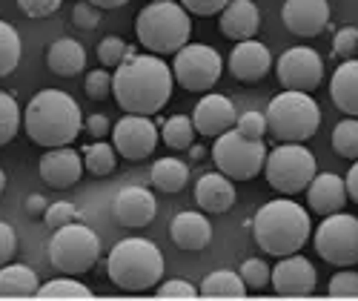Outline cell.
<instances>
[{"label":"cell","instance_id":"cell-43","mask_svg":"<svg viewBox=\"0 0 358 301\" xmlns=\"http://www.w3.org/2000/svg\"><path fill=\"white\" fill-rule=\"evenodd\" d=\"M227 4H229V0H181V6H184L189 15H198V18L221 15Z\"/></svg>","mask_w":358,"mask_h":301},{"label":"cell","instance_id":"cell-20","mask_svg":"<svg viewBox=\"0 0 358 301\" xmlns=\"http://www.w3.org/2000/svg\"><path fill=\"white\" fill-rule=\"evenodd\" d=\"M307 204L315 216H330V213H338L347 204V184L344 178L333 175V172H315V178L307 184Z\"/></svg>","mask_w":358,"mask_h":301},{"label":"cell","instance_id":"cell-1","mask_svg":"<svg viewBox=\"0 0 358 301\" xmlns=\"http://www.w3.org/2000/svg\"><path fill=\"white\" fill-rule=\"evenodd\" d=\"M172 69L161 55H127L115 66L112 92L124 112L132 115H155L172 98Z\"/></svg>","mask_w":358,"mask_h":301},{"label":"cell","instance_id":"cell-45","mask_svg":"<svg viewBox=\"0 0 358 301\" xmlns=\"http://www.w3.org/2000/svg\"><path fill=\"white\" fill-rule=\"evenodd\" d=\"M72 20H75L78 29H95V26L101 23V9L92 6L89 0H83V4H78V6L72 9Z\"/></svg>","mask_w":358,"mask_h":301},{"label":"cell","instance_id":"cell-50","mask_svg":"<svg viewBox=\"0 0 358 301\" xmlns=\"http://www.w3.org/2000/svg\"><path fill=\"white\" fill-rule=\"evenodd\" d=\"M89 4L98 6V9H121L129 4V0H89Z\"/></svg>","mask_w":358,"mask_h":301},{"label":"cell","instance_id":"cell-8","mask_svg":"<svg viewBox=\"0 0 358 301\" xmlns=\"http://www.w3.org/2000/svg\"><path fill=\"white\" fill-rule=\"evenodd\" d=\"M315 172H318L315 155L301 144H281V146L270 149L266 161H264L266 184L284 195H295V192L307 190Z\"/></svg>","mask_w":358,"mask_h":301},{"label":"cell","instance_id":"cell-12","mask_svg":"<svg viewBox=\"0 0 358 301\" xmlns=\"http://www.w3.org/2000/svg\"><path fill=\"white\" fill-rule=\"evenodd\" d=\"M112 146H115V153L127 161H143L152 155L158 146V124H152L149 115L127 112L112 127Z\"/></svg>","mask_w":358,"mask_h":301},{"label":"cell","instance_id":"cell-52","mask_svg":"<svg viewBox=\"0 0 358 301\" xmlns=\"http://www.w3.org/2000/svg\"><path fill=\"white\" fill-rule=\"evenodd\" d=\"M3 190H6V172L0 169V195H3Z\"/></svg>","mask_w":358,"mask_h":301},{"label":"cell","instance_id":"cell-47","mask_svg":"<svg viewBox=\"0 0 358 301\" xmlns=\"http://www.w3.org/2000/svg\"><path fill=\"white\" fill-rule=\"evenodd\" d=\"M86 130H89V135H92L95 141H103V138L112 132V120H109L106 115L95 112V115H89V118H86Z\"/></svg>","mask_w":358,"mask_h":301},{"label":"cell","instance_id":"cell-36","mask_svg":"<svg viewBox=\"0 0 358 301\" xmlns=\"http://www.w3.org/2000/svg\"><path fill=\"white\" fill-rule=\"evenodd\" d=\"M333 298H358V270H338V273L330 279V287H327Z\"/></svg>","mask_w":358,"mask_h":301},{"label":"cell","instance_id":"cell-48","mask_svg":"<svg viewBox=\"0 0 358 301\" xmlns=\"http://www.w3.org/2000/svg\"><path fill=\"white\" fill-rule=\"evenodd\" d=\"M46 195H29L26 198V213L32 216V218H43V213H46Z\"/></svg>","mask_w":358,"mask_h":301},{"label":"cell","instance_id":"cell-51","mask_svg":"<svg viewBox=\"0 0 358 301\" xmlns=\"http://www.w3.org/2000/svg\"><path fill=\"white\" fill-rule=\"evenodd\" d=\"M189 149H192V153H189L192 161H201V158H203V146H189Z\"/></svg>","mask_w":358,"mask_h":301},{"label":"cell","instance_id":"cell-46","mask_svg":"<svg viewBox=\"0 0 358 301\" xmlns=\"http://www.w3.org/2000/svg\"><path fill=\"white\" fill-rule=\"evenodd\" d=\"M15 253H17V235L6 221H0V267L9 264Z\"/></svg>","mask_w":358,"mask_h":301},{"label":"cell","instance_id":"cell-25","mask_svg":"<svg viewBox=\"0 0 358 301\" xmlns=\"http://www.w3.org/2000/svg\"><path fill=\"white\" fill-rule=\"evenodd\" d=\"M46 64L55 75H61V78H75L83 72L86 66V49L72 41V38H61V41H55L46 52Z\"/></svg>","mask_w":358,"mask_h":301},{"label":"cell","instance_id":"cell-19","mask_svg":"<svg viewBox=\"0 0 358 301\" xmlns=\"http://www.w3.org/2000/svg\"><path fill=\"white\" fill-rule=\"evenodd\" d=\"M273 69V55L261 41H238V46L229 55V72L241 83H258Z\"/></svg>","mask_w":358,"mask_h":301},{"label":"cell","instance_id":"cell-44","mask_svg":"<svg viewBox=\"0 0 358 301\" xmlns=\"http://www.w3.org/2000/svg\"><path fill=\"white\" fill-rule=\"evenodd\" d=\"M198 290L187 279H169L158 287V298H195Z\"/></svg>","mask_w":358,"mask_h":301},{"label":"cell","instance_id":"cell-22","mask_svg":"<svg viewBox=\"0 0 358 301\" xmlns=\"http://www.w3.org/2000/svg\"><path fill=\"white\" fill-rule=\"evenodd\" d=\"M221 35L229 41H250L261 26V12L252 0H229L221 12Z\"/></svg>","mask_w":358,"mask_h":301},{"label":"cell","instance_id":"cell-37","mask_svg":"<svg viewBox=\"0 0 358 301\" xmlns=\"http://www.w3.org/2000/svg\"><path fill=\"white\" fill-rule=\"evenodd\" d=\"M238 276L244 279L247 290L250 287L252 290H261V287L270 284V267H266V261H261V258H247L241 264V270H238Z\"/></svg>","mask_w":358,"mask_h":301},{"label":"cell","instance_id":"cell-4","mask_svg":"<svg viewBox=\"0 0 358 301\" xmlns=\"http://www.w3.org/2000/svg\"><path fill=\"white\" fill-rule=\"evenodd\" d=\"M164 253L149 238H124L106 255V276L127 293H143L158 287L164 276Z\"/></svg>","mask_w":358,"mask_h":301},{"label":"cell","instance_id":"cell-29","mask_svg":"<svg viewBox=\"0 0 358 301\" xmlns=\"http://www.w3.org/2000/svg\"><path fill=\"white\" fill-rule=\"evenodd\" d=\"M115 164H117V153H115V146L106 144V141H95V144H89L83 149V169L98 175V178L112 175Z\"/></svg>","mask_w":358,"mask_h":301},{"label":"cell","instance_id":"cell-17","mask_svg":"<svg viewBox=\"0 0 358 301\" xmlns=\"http://www.w3.org/2000/svg\"><path fill=\"white\" fill-rule=\"evenodd\" d=\"M235 106L227 95H218V92H206L198 104H195V112H192V127L198 135L203 138H218L224 135L227 130L235 127Z\"/></svg>","mask_w":358,"mask_h":301},{"label":"cell","instance_id":"cell-41","mask_svg":"<svg viewBox=\"0 0 358 301\" xmlns=\"http://www.w3.org/2000/svg\"><path fill=\"white\" fill-rule=\"evenodd\" d=\"M333 52L336 57H352L358 52V26H344L333 38Z\"/></svg>","mask_w":358,"mask_h":301},{"label":"cell","instance_id":"cell-27","mask_svg":"<svg viewBox=\"0 0 358 301\" xmlns=\"http://www.w3.org/2000/svg\"><path fill=\"white\" fill-rule=\"evenodd\" d=\"M149 178H152V187L158 192H181L187 187L189 181V167L181 161V158H161L152 164V169H149Z\"/></svg>","mask_w":358,"mask_h":301},{"label":"cell","instance_id":"cell-3","mask_svg":"<svg viewBox=\"0 0 358 301\" xmlns=\"http://www.w3.org/2000/svg\"><path fill=\"white\" fill-rule=\"evenodd\" d=\"M252 235L266 255L281 258V255L298 253L307 244L313 235V221L301 204H295L289 198H275V201H266L255 213Z\"/></svg>","mask_w":358,"mask_h":301},{"label":"cell","instance_id":"cell-33","mask_svg":"<svg viewBox=\"0 0 358 301\" xmlns=\"http://www.w3.org/2000/svg\"><path fill=\"white\" fill-rule=\"evenodd\" d=\"M333 149L336 155L358 161V118H344L333 130Z\"/></svg>","mask_w":358,"mask_h":301},{"label":"cell","instance_id":"cell-11","mask_svg":"<svg viewBox=\"0 0 358 301\" xmlns=\"http://www.w3.org/2000/svg\"><path fill=\"white\" fill-rule=\"evenodd\" d=\"M315 253L333 267L358 264V218L347 213H330L315 230Z\"/></svg>","mask_w":358,"mask_h":301},{"label":"cell","instance_id":"cell-38","mask_svg":"<svg viewBox=\"0 0 358 301\" xmlns=\"http://www.w3.org/2000/svg\"><path fill=\"white\" fill-rule=\"evenodd\" d=\"M83 92H86V98H92V101H103V98L112 95V75L106 72V66L86 75V80H83Z\"/></svg>","mask_w":358,"mask_h":301},{"label":"cell","instance_id":"cell-35","mask_svg":"<svg viewBox=\"0 0 358 301\" xmlns=\"http://www.w3.org/2000/svg\"><path fill=\"white\" fill-rule=\"evenodd\" d=\"M127 55H135V49H132L129 43H124L121 38H115V35H112V38H103V41L98 43V57H101V64H103L106 69L117 66Z\"/></svg>","mask_w":358,"mask_h":301},{"label":"cell","instance_id":"cell-23","mask_svg":"<svg viewBox=\"0 0 358 301\" xmlns=\"http://www.w3.org/2000/svg\"><path fill=\"white\" fill-rule=\"evenodd\" d=\"M235 184L224 172H206L195 184V201L203 213H227L235 204Z\"/></svg>","mask_w":358,"mask_h":301},{"label":"cell","instance_id":"cell-40","mask_svg":"<svg viewBox=\"0 0 358 301\" xmlns=\"http://www.w3.org/2000/svg\"><path fill=\"white\" fill-rule=\"evenodd\" d=\"M235 130L241 132V135H247V138H264L266 135V115L264 112H255V109L241 112V115L235 118Z\"/></svg>","mask_w":358,"mask_h":301},{"label":"cell","instance_id":"cell-18","mask_svg":"<svg viewBox=\"0 0 358 301\" xmlns=\"http://www.w3.org/2000/svg\"><path fill=\"white\" fill-rule=\"evenodd\" d=\"M38 169H41V178L52 190H66L72 184H78L80 175L86 172L83 169V155H78L75 149H66V146H52L41 155L38 161Z\"/></svg>","mask_w":358,"mask_h":301},{"label":"cell","instance_id":"cell-2","mask_svg":"<svg viewBox=\"0 0 358 301\" xmlns=\"http://www.w3.org/2000/svg\"><path fill=\"white\" fill-rule=\"evenodd\" d=\"M23 130L38 146H69L83 130V115L75 98L64 89H41L26 104Z\"/></svg>","mask_w":358,"mask_h":301},{"label":"cell","instance_id":"cell-13","mask_svg":"<svg viewBox=\"0 0 358 301\" xmlns=\"http://www.w3.org/2000/svg\"><path fill=\"white\" fill-rule=\"evenodd\" d=\"M275 72L287 89L313 92L324 80V60L313 46H292L278 57Z\"/></svg>","mask_w":358,"mask_h":301},{"label":"cell","instance_id":"cell-5","mask_svg":"<svg viewBox=\"0 0 358 301\" xmlns=\"http://www.w3.org/2000/svg\"><path fill=\"white\" fill-rule=\"evenodd\" d=\"M135 35L141 46L152 55H175L189 43L192 18L175 0H152L135 18Z\"/></svg>","mask_w":358,"mask_h":301},{"label":"cell","instance_id":"cell-21","mask_svg":"<svg viewBox=\"0 0 358 301\" xmlns=\"http://www.w3.org/2000/svg\"><path fill=\"white\" fill-rule=\"evenodd\" d=\"M169 235L172 241L181 250H189V253H198L203 247H210L213 241V224L203 213H195V209H184L178 213L169 224Z\"/></svg>","mask_w":358,"mask_h":301},{"label":"cell","instance_id":"cell-32","mask_svg":"<svg viewBox=\"0 0 358 301\" xmlns=\"http://www.w3.org/2000/svg\"><path fill=\"white\" fill-rule=\"evenodd\" d=\"M35 295L38 298H80V301H86V298H92V290L80 284L75 276H64V279H52V281L41 284Z\"/></svg>","mask_w":358,"mask_h":301},{"label":"cell","instance_id":"cell-10","mask_svg":"<svg viewBox=\"0 0 358 301\" xmlns=\"http://www.w3.org/2000/svg\"><path fill=\"white\" fill-rule=\"evenodd\" d=\"M224 60L218 49L206 43H187L175 52L172 64V78L181 83L187 92H210V89L221 80Z\"/></svg>","mask_w":358,"mask_h":301},{"label":"cell","instance_id":"cell-31","mask_svg":"<svg viewBox=\"0 0 358 301\" xmlns=\"http://www.w3.org/2000/svg\"><path fill=\"white\" fill-rule=\"evenodd\" d=\"M161 138L169 149H189L195 141V127H192V118L187 115H172L161 124Z\"/></svg>","mask_w":358,"mask_h":301},{"label":"cell","instance_id":"cell-7","mask_svg":"<svg viewBox=\"0 0 358 301\" xmlns=\"http://www.w3.org/2000/svg\"><path fill=\"white\" fill-rule=\"evenodd\" d=\"M101 258V241L92 227L86 224H64L52 230L49 241V261L57 273L64 276H83L89 273Z\"/></svg>","mask_w":358,"mask_h":301},{"label":"cell","instance_id":"cell-24","mask_svg":"<svg viewBox=\"0 0 358 301\" xmlns=\"http://www.w3.org/2000/svg\"><path fill=\"white\" fill-rule=\"evenodd\" d=\"M330 98L344 115L358 118V60L355 57H347L344 64H338V69L333 72Z\"/></svg>","mask_w":358,"mask_h":301},{"label":"cell","instance_id":"cell-28","mask_svg":"<svg viewBox=\"0 0 358 301\" xmlns=\"http://www.w3.org/2000/svg\"><path fill=\"white\" fill-rule=\"evenodd\" d=\"M198 295H203V298H244L247 284L238 273H232V270H215V273H210L201 281Z\"/></svg>","mask_w":358,"mask_h":301},{"label":"cell","instance_id":"cell-34","mask_svg":"<svg viewBox=\"0 0 358 301\" xmlns=\"http://www.w3.org/2000/svg\"><path fill=\"white\" fill-rule=\"evenodd\" d=\"M20 130V106L17 101L0 89V146H6Z\"/></svg>","mask_w":358,"mask_h":301},{"label":"cell","instance_id":"cell-15","mask_svg":"<svg viewBox=\"0 0 358 301\" xmlns=\"http://www.w3.org/2000/svg\"><path fill=\"white\" fill-rule=\"evenodd\" d=\"M112 213H115V221L121 227H129V230H141V227H149L158 213V201L155 195L149 192L146 187H138V184H129V187H121L112 201Z\"/></svg>","mask_w":358,"mask_h":301},{"label":"cell","instance_id":"cell-30","mask_svg":"<svg viewBox=\"0 0 358 301\" xmlns=\"http://www.w3.org/2000/svg\"><path fill=\"white\" fill-rule=\"evenodd\" d=\"M20 52H23V43H20V35L15 32V26L0 20V78H6L17 69Z\"/></svg>","mask_w":358,"mask_h":301},{"label":"cell","instance_id":"cell-49","mask_svg":"<svg viewBox=\"0 0 358 301\" xmlns=\"http://www.w3.org/2000/svg\"><path fill=\"white\" fill-rule=\"evenodd\" d=\"M347 198H352L355 204H358V161L350 167V172H347Z\"/></svg>","mask_w":358,"mask_h":301},{"label":"cell","instance_id":"cell-6","mask_svg":"<svg viewBox=\"0 0 358 301\" xmlns=\"http://www.w3.org/2000/svg\"><path fill=\"white\" fill-rule=\"evenodd\" d=\"M264 115L266 132H273V138L281 144H304L321 127L318 104L310 98V92H298V89H287V92L275 95Z\"/></svg>","mask_w":358,"mask_h":301},{"label":"cell","instance_id":"cell-9","mask_svg":"<svg viewBox=\"0 0 358 301\" xmlns=\"http://www.w3.org/2000/svg\"><path fill=\"white\" fill-rule=\"evenodd\" d=\"M266 153L270 149H266L264 138H247L232 127L215 138L213 161L218 172H224L232 181H252L258 172H264Z\"/></svg>","mask_w":358,"mask_h":301},{"label":"cell","instance_id":"cell-42","mask_svg":"<svg viewBox=\"0 0 358 301\" xmlns=\"http://www.w3.org/2000/svg\"><path fill=\"white\" fill-rule=\"evenodd\" d=\"M64 0H17V6L26 18H49L61 9Z\"/></svg>","mask_w":358,"mask_h":301},{"label":"cell","instance_id":"cell-16","mask_svg":"<svg viewBox=\"0 0 358 301\" xmlns=\"http://www.w3.org/2000/svg\"><path fill=\"white\" fill-rule=\"evenodd\" d=\"M281 18L292 35L315 38L330 26V4L327 0H287Z\"/></svg>","mask_w":358,"mask_h":301},{"label":"cell","instance_id":"cell-14","mask_svg":"<svg viewBox=\"0 0 358 301\" xmlns=\"http://www.w3.org/2000/svg\"><path fill=\"white\" fill-rule=\"evenodd\" d=\"M270 284H273L275 295L307 298L315 293L318 276H315V267L310 264V258L292 253V255H281L275 270H270Z\"/></svg>","mask_w":358,"mask_h":301},{"label":"cell","instance_id":"cell-39","mask_svg":"<svg viewBox=\"0 0 358 301\" xmlns=\"http://www.w3.org/2000/svg\"><path fill=\"white\" fill-rule=\"evenodd\" d=\"M78 218V206L69 204V201H55L46 206V213H43V221L49 230H57V227H64V224H72Z\"/></svg>","mask_w":358,"mask_h":301},{"label":"cell","instance_id":"cell-26","mask_svg":"<svg viewBox=\"0 0 358 301\" xmlns=\"http://www.w3.org/2000/svg\"><path fill=\"white\" fill-rule=\"evenodd\" d=\"M41 287L35 270L23 264H3L0 267V298H29Z\"/></svg>","mask_w":358,"mask_h":301}]
</instances>
